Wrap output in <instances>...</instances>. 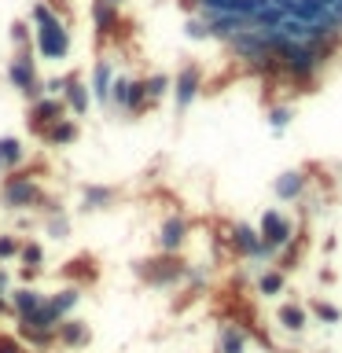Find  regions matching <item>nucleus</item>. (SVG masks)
Wrapping results in <instances>:
<instances>
[{
  "instance_id": "f257e3e1",
  "label": "nucleus",
  "mask_w": 342,
  "mask_h": 353,
  "mask_svg": "<svg viewBox=\"0 0 342 353\" xmlns=\"http://www.w3.org/2000/svg\"><path fill=\"white\" fill-rule=\"evenodd\" d=\"M33 44H37V52L44 59H66V52H70V30H66V22L59 15H52L44 26H33Z\"/></svg>"
},
{
  "instance_id": "f03ea898",
  "label": "nucleus",
  "mask_w": 342,
  "mask_h": 353,
  "mask_svg": "<svg viewBox=\"0 0 342 353\" xmlns=\"http://www.w3.org/2000/svg\"><path fill=\"white\" fill-rule=\"evenodd\" d=\"M199 85H203V70H199L195 63L181 66V74H177V81H173L177 103H181V107H188V103H192V99L199 96Z\"/></svg>"
},
{
  "instance_id": "7ed1b4c3",
  "label": "nucleus",
  "mask_w": 342,
  "mask_h": 353,
  "mask_svg": "<svg viewBox=\"0 0 342 353\" xmlns=\"http://www.w3.org/2000/svg\"><path fill=\"white\" fill-rule=\"evenodd\" d=\"M107 4H114V8H121V4H125V0H107Z\"/></svg>"
}]
</instances>
